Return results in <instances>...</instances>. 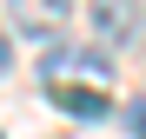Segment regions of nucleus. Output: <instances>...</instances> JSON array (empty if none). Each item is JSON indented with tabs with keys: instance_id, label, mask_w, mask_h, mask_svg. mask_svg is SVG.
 I'll use <instances>...</instances> for the list:
<instances>
[{
	"instance_id": "obj_6",
	"label": "nucleus",
	"mask_w": 146,
	"mask_h": 139,
	"mask_svg": "<svg viewBox=\"0 0 146 139\" xmlns=\"http://www.w3.org/2000/svg\"><path fill=\"white\" fill-rule=\"evenodd\" d=\"M7 60H13V46H7V40H0V73H7Z\"/></svg>"
},
{
	"instance_id": "obj_4",
	"label": "nucleus",
	"mask_w": 146,
	"mask_h": 139,
	"mask_svg": "<svg viewBox=\"0 0 146 139\" xmlns=\"http://www.w3.org/2000/svg\"><path fill=\"white\" fill-rule=\"evenodd\" d=\"M53 106L73 113V119H106V113H113V99L100 86H53Z\"/></svg>"
},
{
	"instance_id": "obj_2",
	"label": "nucleus",
	"mask_w": 146,
	"mask_h": 139,
	"mask_svg": "<svg viewBox=\"0 0 146 139\" xmlns=\"http://www.w3.org/2000/svg\"><path fill=\"white\" fill-rule=\"evenodd\" d=\"M80 73L100 80V73H106V60H100V53H86V46H53V53H46V80H53V86H73Z\"/></svg>"
},
{
	"instance_id": "obj_5",
	"label": "nucleus",
	"mask_w": 146,
	"mask_h": 139,
	"mask_svg": "<svg viewBox=\"0 0 146 139\" xmlns=\"http://www.w3.org/2000/svg\"><path fill=\"white\" fill-rule=\"evenodd\" d=\"M133 132H139V139H146V106H133Z\"/></svg>"
},
{
	"instance_id": "obj_1",
	"label": "nucleus",
	"mask_w": 146,
	"mask_h": 139,
	"mask_svg": "<svg viewBox=\"0 0 146 139\" xmlns=\"http://www.w3.org/2000/svg\"><path fill=\"white\" fill-rule=\"evenodd\" d=\"M7 13H13V27H20V33L46 40V33H60V27H66L73 0H7Z\"/></svg>"
},
{
	"instance_id": "obj_3",
	"label": "nucleus",
	"mask_w": 146,
	"mask_h": 139,
	"mask_svg": "<svg viewBox=\"0 0 146 139\" xmlns=\"http://www.w3.org/2000/svg\"><path fill=\"white\" fill-rule=\"evenodd\" d=\"M133 20H139V0H93V33L100 40H133Z\"/></svg>"
}]
</instances>
